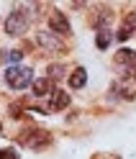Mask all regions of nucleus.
<instances>
[{
	"label": "nucleus",
	"instance_id": "obj_3",
	"mask_svg": "<svg viewBox=\"0 0 136 159\" xmlns=\"http://www.w3.org/2000/svg\"><path fill=\"white\" fill-rule=\"evenodd\" d=\"M5 85L13 87V90H23V87L34 85V69L31 67H21V64H13L5 69Z\"/></svg>",
	"mask_w": 136,
	"mask_h": 159
},
{
	"label": "nucleus",
	"instance_id": "obj_8",
	"mask_svg": "<svg viewBox=\"0 0 136 159\" xmlns=\"http://www.w3.org/2000/svg\"><path fill=\"white\" fill-rule=\"evenodd\" d=\"M52 93H54V80H49V77L34 80V95L36 98H49Z\"/></svg>",
	"mask_w": 136,
	"mask_h": 159
},
{
	"label": "nucleus",
	"instance_id": "obj_17",
	"mask_svg": "<svg viewBox=\"0 0 136 159\" xmlns=\"http://www.w3.org/2000/svg\"><path fill=\"white\" fill-rule=\"evenodd\" d=\"M95 159H121V157H113V154H100V157H95Z\"/></svg>",
	"mask_w": 136,
	"mask_h": 159
},
{
	"label": "nucleus",
	"instance_id": "obj_12",
	"mask_svg": "<svg viewBox=\"0 0 136 159\" xmlns=\"http://www.w3.org/2000/svg\"><path fill=\"white\" fill-rule=\"evenodd\" d=\"M113 39H116V34L111 31V28H103V31H98V34H95V44H98V49H103V52H105V49L111 46V41H113Z\"/></svg>",
	"mask_w": 136,
	"mask_h": 159
},
{
	"label": "nucleus",
	"instance_id": "obj_11",
	"mask_svg": "<svg viewBox=\"0 0 136 159\" xmlns=\"http://www.w3.org/2000/svg\"><path fill=\"white\" fill-rule=\"evenodd\" d=\"M113 11L111 8H98V16H95V28L98 31H103V28H108L111 23H113Z\"/></svg>",
	"mask_w": 136,
	"mask_h": 159
},
{
	"label": "nucleus",
	"instance_id": "obj_5",
	"mask_svg": "<svg viewBox=\"0 0 136 159\" xmlns=\"http://www.w3.org/2000/svg\"><path fill=\"white\" fill-rule=\"evenodd\" d=\"M111 95L113 98H121V100H134V98H136V82H131L129 77H121L118 82H113Z\"/></svg>",
	"mask_w": 136,
	"mask_h": 159
},
{
	"label": "nucleus",
	"instance_id": "obj_9",
	"mask_svg": "<svg viewBox=\"0 0 136 159\" xmlns=\"http://www.w3.org/2000/svg\"><path fill=\"white\" fill-rule=\"evenodd\" d=\"M67 105H70V95L64 90H54L49 95V111H64Z\"/></svg>",
	"mask_w": 136,
	"mask_h": 159
},
{
	"label": "nucleus",
	"instance_id": "obj_7",
	"mask_svg": "<svg viewBox=\"0 0 136 159\" xmlns=\"http://www.w3.org/2000/svg\"><path fill=\"white\" fill-rule=\"evenodd\" d=\"M134 34H136V13L129 11V13L123 16V21H121V26H118V31H116V39H118V41H129Z\"/></svg>",
	"mask_w": 136,
	"mask_h": 159
},
{
	"label": "nucleus",
	"instance_id": "obj_6",
	"mask_svg": "<svg viewBox=\"0 0 136 159\" xmlns=\"http://www.w3.org/2000/svg\"><path fill=\"white\" fill-rule=\"evenodd\" d=\"M49 28H52V34H57V36H67L70 34V21H67V16L62 13V11H54L49 13Z\"/></svg>",
	"mask_w": 136,
	"mask_h": 159
},
{
	"label": "nucleus",
	"instance_id": "obj_16",
	"mask_svg": "<svg viewBox=\"0 0 136 159\" xmlns=\"http://www.w3.org/2000/svg\"><path fill=\"white\" fill-rule=\"evenodd\" d=\"M8 113H11L13 118H23V111H21V105H11V108H8Z\"/></svg>",
	"mask_w": 136,
	"mask_h": 159
},
{
	"label": "nucleus",
	"instance_id": "obj_13",
	"mask_svg": "<svg viewBox=\"0 0 136 159\" xmlns=\"http://www.w3.org/2000/svg\"><path fill=\"white\" fill-rule=\"evenodd\" d=\"M64 72H67L64 64H49V80H54V82H57V80H62Z\"/></svg>",
	"mask_w": 136,
	"mask_h": 159
},
{
	"label": "nucleus",
	"instance_id": "obj_4",
	"mask_svg": "<svg viewBox=\"0 0 136 159\" xmlns=\"http://www.w3.org/2000/svg\"><path fill=\"white\" fill-rule=\"evenodd\" d=\"M36 44L39 46H41V49H46V52H49V54H64L67 52V46L62 44V39L59 36H57V34H52V31H39L36 34Z\"/></svg>",
	"mask_w": 136,
	"mask_h": 159
},
{
	"label": "nucleus",
	"instance_id": "obj_15",
	"mask_svg": "<svg viewBox=\"0 0 136 159\" xmlns=\"http://www.w3.org/2000/svg\"><path fill=\"white\" fill-rule=\"evenodd\" d=\"M21 57H23V54H21V49H13V52H8V57H5V59H8V62H18Z\"/></svg>",
	"mask_w": 136,
	"mask_h": 159
},
{
	"label": "nucleus",
	"instance_id": "obj_10",
	"mask_svg": "<svg viewBox=\"0 0 136 159\" xmlns=\"http://www.w3.org/2000/svg\"><path fill=\"white\" fill-rule=\"evenodd\" d=\"M67 82H70L72 90H80V87H85V82H87V72H85V67H75L72 72H70V77H67Z\"/></svg>",
	"mask_w": 136,
	"mask_h": 159
},
{
	"label": "nucleus",
	"instance_id": "obj_14",
	"mask_svg": "<svg viewBox=\"0 0 136 159\" xmlns=\"http://www.w3.org/2000/svg\"><path fill=\"white\" fill-rule=\"evenodd\" d=\"M0 159H18V154L13 146H5V149H0Z\"/></svg>",
	"mask_w": 136,
	"mask_h": 159
},
{
	"label": "nucleus",
	"instance_id": "obj_1",
	"mask_svg": "<svg viewBox=\"0 0 136 159\" xmlns=\"http://www.w3.org/2000/svg\"><path fill=\"white\" fill-rule=\"evenodd\" d=\"M16 141L26 146V149H34V152H41V149L52 146V134L46 131V128H39V126H28L23 131H18Z\"/></svg>",
	"mask_w": 136,
	"mask_h": 159
},
{
	"label": "nucleus",
	"instance_id": "obj_2",
	"mask_svg": "<svg viewBox=\"0 0 136 159\" xmlns=\"http://www.w3.org/2000/svg\"><path fill=\"white\" fill-rule=\"evenodd\" d=\"M34 5H18L16 11L5 18V34L8 36H23L31 26V18H34Z\"/></svg>",
	"mask_w": 136,
	"mask_h": 159
}]
</instances>
